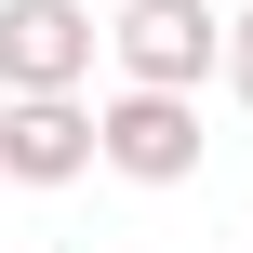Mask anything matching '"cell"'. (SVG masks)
Returning a JSON list of instances; mask_svg holds the SVG:
<instances>
[{
	"mask_svg": "<svg viewBox=\"0 0 253 253\" xmlns=\"http://www.w3.org/2000/svg\"><path fill=\"white\" fill-rule=\"evenodd\" d=\"M93 160L133 173V187H187V173H200V93H147V80H120V93L93 107Z\"/></svg>",
	"mask_w": 253,
	"mask_h": 253,
	"instance_id": "6da1fadb",
	"label": "cell"
},
{
	"mask_svg": "<svg viewBox=\"0 0 253 253\" xmlns=\"http://www.w3.org/2000/svg\"><path fill=\"white\" fill-rule=\"evenodd\" d=\"M93 40L120 53V80H147V93H200V80H213L227 13H213V0H120Z\"/></svg>",
	"mask_w": 253,
	"mask_h": 253,
	"instance_id": "7a4b0ae2",
	"label": "cell"
},
{
	"mask_svg": "<svg viewBox=\"0 0 253 253\" xmlns=\"http://www.w3.org/2000/svg\"><path fill=\"white\" fill-rule=\"evenodd\" d=\"M93 80V13L80 0H0V93H80Z\"/></svg>",
	"mask_w": 253,
	"mask_h": 253,
	"instance_id": "3957f363",
	"label": "cell"
},
{
	"mask_svg": "<svg viewBox=\"0 0 253 253\" xmlns=\"http://www.w3.org/2000/svg\"><path fill=\"white\" fill-rule=\"evenodd\" d=\"M0 173L13 187H80L93 173V107L80 93H0Z\"/></svg>",
	"mask_w": 253,
	"mask_h": 253,
	"instance_id": "277c9868",
	"label": "cell"
},
{
	"mask_svg": "<svg viewBox=\"0 0 253 253\" xmlns=\"http://www.w3.org/2000/svg\"><path fill=\"white\" fill-rule=\"evenodd\" d=\"M213 67H227V93L253 107V13H227V40H213Z\"/></svg>",
	"mask_w": 253,
	"mask_h": 253,
	"instance_id": "5b68a950",
	"label": "cell"
}]
</instances>
